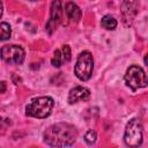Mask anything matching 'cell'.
<instances>
[{"label": "cell", "mask_w": 148, "mask_h": 148, "mask_svg": "<svg viewBox=\"0 0 148 148\" xmlns=\"http://www.w3.org/2000/svg\"><path fill=\"white\" fill-rule=\"evenodd\" d=\"M76 128L68 123H57L49 126L44 132V141L52 147H67L75 142Z\"/></svg>", "instance_id": "1"}, {"label": "cell", "mask_w": 148, "mask_h": 148, "mask_svg": "<svg viewBox=\"0 0 148 148\" xmlns=\"http://www.w3.org/2000/svg\"><path fill=\"white\" fill-rule=\"evenodd\" d=\"M54 105V101L50 96H40L34 98L25 106V114L35 118H46L50 116Z\"/></svg>", "instance_id": "2"}, {"label": "cell", "mask_w": 148, "mask_h": 148, "mask_svg": "<svg viewBox=\"0 0 148 148\" xmlns=\"http://www.w3.org/2000/svg\"><path fill=\"white\" fill-rule=\"evenodd\" d=\"M143 139V127L142 123L138 118L131 119L125 128L124 141L128 147H139Z\"/></svg>", "instance_id": "3"}, {"label": "cell", "mask_w": 148, "mask_h": 148, "mask_svg": "<svg viewBox=\"0 0 148 148\" xmlns=\"http://www.w3.org/2000/svg\"><path fill=\"white\" fill-rule=\"evenodd\" d=\"M94 68V59L89 51H83L79 54L75 64V75L81 81H88L91 77Z\"/></svg>", "instance_id": "4"}, {"label": "cell", "mask_w": 148, "mask_h": 148, "mask_svg": "<svg viewBox=\"0 0 148 148\" xmlns=\"http://www.w3.org/2000/svg\"><path fill=\"white\" fill-rule=\"evenodd\" d=\"M125 82L133 91H135L139 88H145L148 86V76L141 67L132 65L126 71Z\"/></svg>", "instance_id": "5"}, {"label": "cell", "mask_w": 148, "mask_h": 148, "mask_svg": "<svg viewBox=\"0 0 148 148\" xmlns=\"http://www.w3.org/2000/svg\"><path fill=\"white\" fill-rule=\"evenodd\" d=\"M24 50L20 45H5L1 49V58L7 64L20 65L24 60Z\"/></svg>", "instance_id": "6"}, {"label": "cell", "mask_w": 148, "mask_h": 148, "mask_svg": "<svg viewBox=\"0 0 148 148\" xmlns=\"http://www.w3.org/2000/svg\"><path fill=\"white\" fill-rule=\"evenodd\" d=\"M62 15H64V9L61 6V0H53L51 5L50 20L46 23V31L50 35L57 29V25L62 22Z\"/></svg>", "instance_id": "7"}, {"label": "cell", "mask_w": 148, "mask_h": 148, "mask_svg": "<svg viewBox=\"0 0 148 148\" xmlns=\"http://www.w3.org/2000/svg\"><path fill=\"white\" fill-rule=\"evenodd\" d=\"M139 0H123L121 2V21L126 27L132 25L138 13Z\"/></svg>", "instance_id": "8"}, {"label": "cell", "mask_w": 148, "mask_h": 148, "mask_svg": "<svg viewBox=\"0 0 148 148\" xmlns=\"http://www.w3.org/2000/svg\"><path fill=\"white\" fill-rule=\"evenodd\" d=\"M90 98V90L86 87L77 86L74 87L69 90L68 94V103L69 104H75L79 102H86Z\"/></svg>", "instance_id": "9"}, {"label": "cell", "mask_w": 148, "mask_h": 148, "mask_svg": "<svg viewBox=\"0 0 148 148\" xmlns=\"http://www.w3.org/2000/svg\"><path fill=\"white\" fill-rule=\"evenodd\" d=\"M65 13L67 15V17L74 22V23H77L80 20H81V16H82V13H81V9L80 7L74 3V2H67L66 5V8H65Z\"/></svg>", "instance_id": "10"}, {"label": "cell", "mask_w": 148, "mask_h": 148, "mask_svg": "<svg viewBox=\"0 0 148 148\" xmlns=\"http://www.w3.org/2000/svg\"><path fill=\"white\" fill-rule=\"evenodd\" d=\"M101 25L106 30H113L117 27V20L111 15H105L101 21Z\"/></svg>", "instance_id": "11"}, {"label": "cell", "mask_w": 148, "mask_h": 148, "mask_svg": "<svg viewBox=\"0 0 148 148\" xmlns=\"http://www.w3.org/2000/svg\"><path fill=\"white\" fill-rule=\"evenodd\" d=\"M0 34H1V37H0L1 40L8 39V38L10 37V35H12L10 25H9L8 23H6V22H2V23L0 24Z\"/></svg>", "instance_id": "12"}, {"label": "cell", "mask_w": 148, "mask_h": 148, "mask_svg": "<svg viewBox=\"0 0 148 148\" xmlns=\"http://www.w3.org/2000/svg\"><path fill=\"white\" fill-rule=\"evenodd\" d=\"M51 64L53 67H60L62 64H64V59H62V53H61V50H56L54 53H53V57L51 59Z\"/></svg>", "instance_id": "13"}, {"label": "cell", "mask_w": 148, "mask_h": 148, "mask_svg": "<svg viewBox=\"0 0 148 148\" xmlns=\"http://www.w3.org/2000/svg\"><path fill=\"white\" fill-rule=\"evenodd\" d=\"M96 139H97V134H96V132L92 131V130H89V131L84 134V140H86V142H87L88 145L95 143V142H96Z\"/></svg>", "instance_id": "14"}, {"label": "cell", "mask_w": 148, "mask_h": 148, "mask_svg": "<svg viewBox=\"0 0 148 148\" xmlns=\"http://www.w3.org/2000/svg\"><path fill=\"white\" fill-rule=\"evenodd\" d=\"M61 53H62V59H64V62H68L71 60V56H72V52H71V47L68 45H64L61 47Z\"/></svg>", "instance_id": "15"}, {"label": "cell", "mask_w": 148, "mask_h": 148, "mask_svg": "<svg viewBox=\"0 0 148 148\" xmlns=\"http://www.w3.org/2000/svg\"><path fill=\"white\" fill-rule=\"evenodd\" d=\"M1 92H5L6 91V82L5 81H1Z\"/></svg>", "instance_id": "16"}, {"label": "cell", "mask_w": 148, "mask_h": 148, "mask_svg": "<svg viewBox=\"0 0 148 148\" xmlns=\"http://www.w3.org/2000/svg\"><path fill=\"white\" fill-rule=\"evenodd\" d=\"M143 61H145V64L148 66V53L146 54V57H145V59H143Z\"/></svg>", "instance_id": "17"}, {"label": "cell", "mask_w": 148, "mask_h": 148, "mask_svg": "<svg viewBox=\"0 0 148 148\" xmlns=\"http://www.w3.org/2000/svg\"><path fill=\"white\" fill-rule=\"evenodd\" d=\"M29 1H38V0H29Z\"/></svg>", "instance_id": "18"}]
</instances>
